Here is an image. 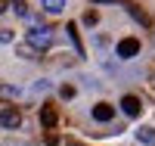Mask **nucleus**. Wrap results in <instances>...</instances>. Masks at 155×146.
Returning a JSON list of instances; mask_svg holds the SVG:
<instances>
[{
    "label": "nucleus",
    "mask_w": 155,
    "mask_h": 146,
    "mask_svg": "<svg viewBox=\"0 0 155 146\" xmlns=\"http://www.w3.org/2000/svg\"><path fill=\"white\" fill-rule=\"evenodd\" d=\"M28 47L31 50H50V47H53V31H50V28L28 31Z\"/></svg>",
    "instance_id": "obj_1"
},
{
    "label": "nucleus",
    "mask_w": 155,
    "mask_h": 146,
    "mask_svg": "<svg viewBox=\"0 0 155 146\" xmlns=\"http://www.w3.org/2000/svg\"><path fill=\"white\" fill-rule=\"evenodd\" d=\"M0 124L9 127V131H16L22 124V112L16 109V106H6V109H0Z\"/></svg>",
    "instance_id": "obj_2"
},
{
    "label": "nucleus",
    "mask_w": 155,
    "mask_h": 146,
    "mask_svg": "<svg viewBox=\"0 0 155 146\" xmlns=\"http://www.w3.org/2000/svg\"><path fill=\"white\" fill-rule=\"evenodd\" d=\"M140 53V41L137 37H124V41H118V56L121 59H134Z\"/></svg>",
    "instance_id": "obj_3"
},
{
    "label": "nucleus",
    "mask_w": 155,
    "mask_h": 146,
    "mask_svg": "<svg viewBox=\"0 0 155 146\" xmlns=\"http://www.w3.org/2000/svg\"><path fill=\"white\" fill-rule=\"evenodd\" d=\"M121 109H124V115H127V118H137L140 112H143V103H140V97L127 93V97L121 100Z\"/></svg>",
    "instance_id": "obj_4"
},
{
    "label": "nucleus",
    "mask_w": 155,
    "mask_h": 146,
    "mask_svg": "<svg viewBox=\"0 0 155 146\" xmlns=\"http://www.w3.org/2000/svg\"><path fill=\"white\" fill-rule=\"evenodd\" d=\"M93 118H96V121H112V118H115V106L96 103V106H93Z\"/></svg>",
    "instance_id": "obj_5"
},
{
    "label": "nucleus",
    "mask_w": 155,
    "mask_h": 146,
    "mask_svg": "<svg viewBox=\"0 0 155 146\" xmlns=\"http://www.w3.org/2000/svg\"><path fill=\"white\" fill-rule=\"evenodd\" d=\"M56 121H59V112L53 109V106H44L41 109V124L44 127H56Z\"/></svg>",
    "instance_id": "obj_6"
},
{
    "label": "nucleus",
    "mask_w": 155,
    "mask_h": 146,
    "mask_svg": "<svg viewBox=\"0 0 155 146\" xmlns=\"http://www.w3.org/2000/svg\"><path fill=\"white\" fill-rule=\"evenodd\" d=\"M127 12H130V16H134V19H137L140 25H146V28L152 25V19H149V12H143L140 6H134V3H127Z\"/></svg>",
    "instance_id": "obj_7"
},
{
    "label": "nucleus",
    "mask_w": 155,
    "mask_h": 146,
    "mask_svg": "<svg viewBox=\"0 0 155 146\" xmlns=\"http://www.w3.org/2000/svg\"><path fill=\"white\" fill-rule=\"evenodd\" d=\"M44 9L53 12V16H59V12L65 9V0H44Z\"/></svg>",
    "instance_id": "obj_8"
},
{
    "label": "nucleus",
    "mask_w": 155,
    "mask_h": 146,
    "mask_svg": "<svg viewBox=\"0 0 155 146\" xmlns=\"http://www.w3.org/2000/svg\"><path fill=\"white\" fill-rule=\"evenodd\" d=\"M65 31H68V37H71V44H74L78 50H81V53H84V44H81V34H78V25L71 22V25H68V28H65Z\"/></svg>",
    "instance_id": "obj_9"
},
{
    "label": "nucleus",
    "mask_w": 155,
    "mask_h": 146,
    "mask_svg": "<svg viewBox=\"0 0 155 146\" xmlns=\"http://www.w3.org/2000/svg\"><path fill=\"white\" fill-rule=\"evenodd\" d=\"M137 137L143 140V143H155V127H140V131H137Z\"/></svg>",
    "instance_id": "obj_10"
},
{
    "label": "nucleus",
    "mask_w": 155,
    "mask_h": 146,
    "mask_svg": "<svg viewBox=\"0 0 155 146\" xmlns=\"http://www.w3.org/2000/svg\"><path fill=\"white\" fill-rule=\"evenodd\" d=\"M12 9H16V16H28V6H25V0H12Z\"/></svg>",
    "instance_id": "obj_11"
},
{
    "label": "nucleus",
    "mask_w": 155,
    "mask_h": 146,
    "mask_svg": "<svg viewBox=\"0 0 155 146\" xmlns=\"http://www.w3.org/2000/svg\"><path fill=\"white\" fill-rule=\"evenodd\" d=\"M96 22H99V12L96 9H87L84 12V25H96Z\"/></svg>",
    "instance_id": "obj_12"
},
{
    "label": "nucleus",
    "mask_w": 155,
    "mask_h": 146,
    "mask_svg": "<svg viewBox=\"0 0 155 146\" xmlns=\"http://www.w3.org/2000/svg\"><path fill=\"white\" fill-rule=\"evenodd\" d=\"M59 93H62V100H71V97H74V87H71V84H65Z\"/></svg>",
    "instance_id": "obj_13"
},
{
    "label": "nucleus",
    "mask_w": 155,
    "mask_h": 146,
    "mask_svg": "<svg viewBox=\"0 0 155 146\" xmlns=\"http://www.w3.org/2000/svg\"><path fill=\"white\" fill-rule=\"evenodd\" d=\"M12 41V31L9 28H0V44H9Z\"/></svg>",
    "instance_id": "obj_14"
},
{
    "label": "nucleus",
    "mask_w": 155,
    "mask_h": 146,
    "mask_svg": "<svg viewBox=\"0 0 155 146\" xmlns=\"http://www.w3.org/2000/svg\"><path fill=\"white\" fill-rule=\"evenodd\" d=\"M93 3H118V0H93Z\"/></svg>",
    "instance_id": "obj_15"
},
{
    "label": "nucleus",
    "mask_w": 155,
    "mask_h": 146,
    "mask_svg": "<svg viewBox=\"0 0 155 146\" xmlns=\"http://www.w3.org/2000/svg\"><path fill=\"white\" fill-rule=\"evenodd\" d=\"M0 12H6V0H0Z\"/></svg>",
    "instance_id": "obj_16"
}]
</instances>
